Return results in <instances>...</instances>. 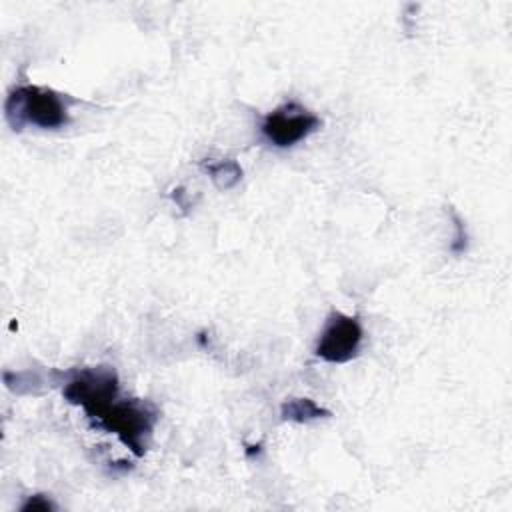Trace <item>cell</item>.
<instances>
[{
    "label": "cell",
    "mask_w": 512,
    "mask_h": 512,
    "mask_svg": "<svg viewBox=\"0 0 512 512\" xmlns=\"http://www.w3.org/2000/svg\"><path fill=\"white\" fill-rule=\"evenodd\" d=\"M332 412L320 404H316L310 398H290L280 406V418L284 422H296V424H308L312 420L328 418Z\"/></svg>",
    "instance_id": "obj_6"
},
{
    "label": "cell",
    "mask_w": 512,
    "mask_h": 512,
    "mask_svg": "<svg viewBox=\"0 0 512 512\" xmlns=\"http://www.w3.org/2000/svg\"><path fill=\"white\" fill-rule=\"evenodd\" d=\"M452 218H454V228H456V234H454V240H452V244H450V250L454 252V254H462V252H466V248H468V236H466V228H464V222H462V218L452 210Z\"/></svg>",
    "instance_id": "obj_9"
},
{
    "label": "cell",
    "mask_w": 512,
    "mask_h": 512,
    "mask_svg": "<svg viewBox=\"0 0 512 512\" xmlns=\"http://www.w3.org/2000/svg\"><path fill=\"white\" fill-rule=\"evenodd\" d=\"M364 330L356 316H348L344 312H332L320 332L316 342V356L330 364L350 362L362 344Z\"/></svg>",
    "instance_id": "obj_5"
},
{
    "label": "cell",
    "mask_w": 512,
    "mask_h": 512,
    "mask_svg": "<svg viewBox=\"0 0 512 512\" xmlns=\"http://www.w3.org/2000/svg\"><path fill=\"white\" fill-rule=\"evenodd\" d=\"M4 114L14 130L24 126L56 130L70 122L66 98L52 88L34 84L16 86L6 98Z\"/></svg>",
    "instance_id": "obj_1"
},
{
    "label": "cell",
    "mask_w": 512,
    "mask_h": 512,
    "mask_svg": "<svg viewBox=\"0 0 512 512\" xmlns=\"http://www.w3.org/2000/svg\"><path fill=\"white\" fill-rule=\"evenodd\" d=\"M96 426L116 434L134 456H144L148 440L158 422V410L148 400H114L96 418Z\"/></svg>",
    "instance_id": "obj_2"
},
{
    "label": "cell",
    "mask_w": 512,
    "mask_h": 512,
    "mask_svg": "<svg viewBox=\"0 0 512 512\" xmlns=\"http://www.w3.org/2000/svg\"><path fill=\"white\" fill-rule=\"evenodd\" d=\"M22 512H52L56 510V504L46 496V494H32L24 500V504L20 506Z\"/></svg>",
    "instance_id": "obj_8"
},
{
    "label": "cell",
    "mask_w": 512,
    "mask_h": 512,
    "mask_svg": "<svg viewBox=\"0 0 512 512\" xmlns=\"http://www.w3.org/2000/svg\"><path fill=\"white\" fill-rule=\"evenodd\" d=\"M320 128V118L300 106L298 102H286L264 116L260 124L262 136L276 148H290L306 140Z\"/></svg>",
    "instance_id": "obj_4"
},
{
    "label": "cell",
    "mask_w": 512,
    "mask_h": 512,
    "mask_svg": "<svg viewBox=\"0 0 512 512\" xmlns=\"http://www.w3.org/2000/svg\"><path fill=\"white\" fill-rule=\"evenodd\" d=\"M62 396L80 406L90 420H94L106 406L118 400V376L110 366L76 368L64 374Z\"/></svg>",
    "instance_id": "obj_3"
},
{
    "label": "cell",
    "mask_w": 512,
    "mask_h": 512,
    "mask_svg": "<svg viewBox=\"0 0 512 512\" xmlns=\"http://www.w3.org/2000/svg\"><path fill=\"white\" fill-rule=\"evenodd\" d=\"M204 172L210 176L218 190H230L242 180V166L234 158H224L218 162H206Z\"/></svg>",
    "instance_id": "obj_7"
}]
</instances>
